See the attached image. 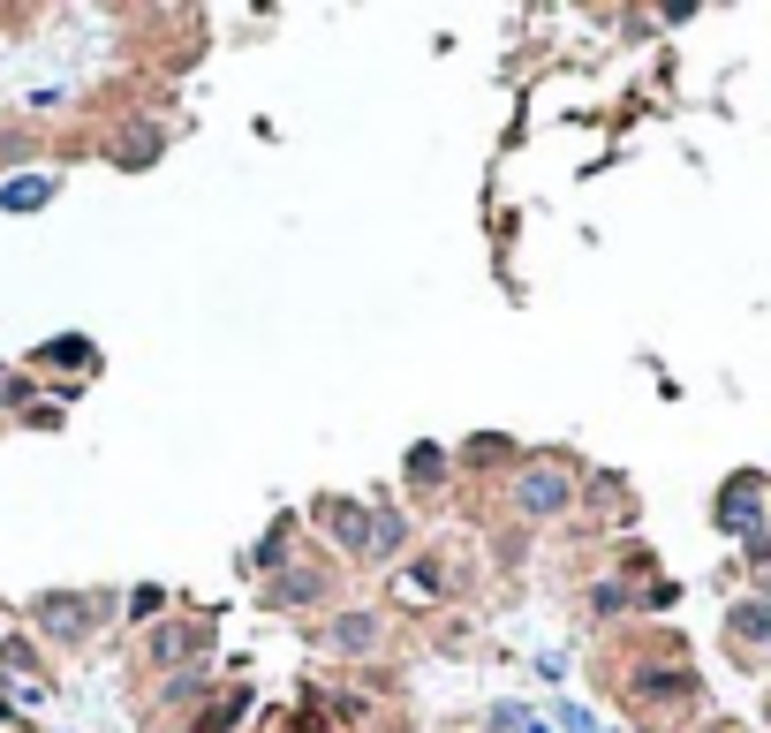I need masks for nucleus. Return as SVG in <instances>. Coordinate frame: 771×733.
I'll use <instances>...</instances> for the list:
<instances>
[{"mask_svg": "<svg viewBox=\"0 0 771 733\" xmlns=\"http://www.w3.org/2000/svg\"><path fill=\"white\" fill-rule=\"evenodd\" d=\"M38 613H46V628H61V635H84L91 628V605H76V597H46Z\"/></svg>", "mask_w": 771, "mask_h": 733, "instance_id": "obj_1", "label": "nucleus"}, {"mask_svg": "<svg viewBox=\"0 0 771 733\" xmlns=\"http://www.w3.org/2000/svg\"><path fill=\"white\" fill-rule=\"evenodd\" d=\"M560 499H567L560 477H530V484H522V507H530V514H537V507H560Z\"/></svg>", "mask_w": 771, "mask_h": 733, "instance_id": "obj_2", "label": "nucleus"}, {"mask_svg": "<svg viewBox=\"0 0 771 733\" xmlns=\"http://www.w3.org/2000/svg\"><path fill=\"white\" fill-rule=\"evenodd\" d=\"M242 711H250V688H242V696H220V711H205V726L220 733V726H235Z\"/></svg>", "mask_w": 771, "mask_h": 733, "instance_id": "obj_3", "label": "nucleus"}, {"mask_svg": "<svg viewBox=\"0 0 771 733\" xmlns=\"http://www.w3.org/2000/svg\"><path fill=\"white\" fill-rule=\"evenodd\" d=\"M333 643H341V650H363V643H371V620H341V628H333Z\"/></svg>", "mask_w": 771, "mask_h": 733, "instance_id": "obj_4", "label": "nucleus"}, {"mask_svg": "<svg viewBox=\"0 0 771 733\" xmlns=\"http://www.w3.org/2000/svg\"><path fill=\"white\" fill-rule=\"evenodd\" d=\"M401 590H409V597H439V575H431V567H409V575H401Z\"/></svg>", "mask_w": 771, "mask_h": 733, "instance_id": "obj_5", "label": "nucleus"}]
</instances>
